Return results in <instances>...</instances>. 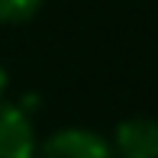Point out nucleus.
<instances>
[{"label":"nucleus","mask_w":158,"mask_h":158,"mask_svg":"<svg viewBox=\"0 0 158 158\" xmlns=\"http://www.w3.org/2000/svg\"><path fill=\"white\" fill-rule=\"evenodd\" d=\"M6 84H10V74H6V68L0 64V100H3V94H6Z\"/></svg>","instance_id":"nucleus-5"},{"label":"nucleus","mask_w":158,"mask_h":158,"mask_svg":"<svg viewBox=\"0 0 158 158\" xmlns=\"http://www.w3.org/2000/svg\"><path fill=\"white\" fill-rule=\"evenodd\" d=\"M106 142L113 158H158V119L126 116L116 123Z\"/></svg>","instance_id":"nucleus-3"},{"label":"nucleus","mask_w":158,"mask_h":158,"mask_svg":"<svg viewBox=\"0 0 158 158\" xmlns=\"http://www.w3.org/2000/svg\"><path fill=\"white\" fill-rule=\"evenodd\" d=\"M39 139H35L32 116L13 100H0V158H35Z\"/></svg>","instance_id":"nucleus-2"},{"label":"nucleus","mask_w":158,"mask_h":158,"mask_svg":"<svg viewBox=\"0 0 158 158\" xmlns=\"http://www.w3.org/2000/svg\"><path fill=\"white\" fill-rule=\"evenodd\" d=\"M35 158H113L106 135L87 126H64L55 129L45 142H39Z\"/></svg>","instance_id":"nucleus-1"},{"label":"nucleus","mask_w":158,"mask_h":158,"mask_svg":"<svg viewBox=\"0 0 158 158\" xmlns=\"http://www.w3.org/2000/svg\"><path fill=\"white\" fill-rule=\"evenodd\" d=\"M42 0H0V26H19L29 23L39 13Z\"/></svg>","instance_id":"nucleus-4"}]
</instances>
